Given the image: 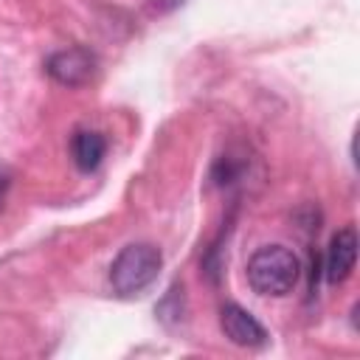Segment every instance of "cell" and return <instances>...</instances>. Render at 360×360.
Here are the masks:
<instances>
[{
  "instance_id": "1",
  "label": "cell",
  "mask_w": 360,
  "mask_h": 360,
  "mask_svg": "<svg viewBox=\"0 0 360 360\" xmlns=\"http://www.w3.org/2000/svg\"><path fill=\"white\" fill-rule=\"evenodd\" d=\"M298 276L301 262L284 245H264L248 259V284L259 295L281 298L298 284Z\"/></svg>"
},
{
  "instance_id": "2",
  "label": "cell",
  "mask_w": 360,
  "mask_h": 360,
  "mask_svg": "<svg viewBox=\"0 0 360 360\" xmlns=\"http://www.w3.org/2000/svg\"><path fill=\"white\" fill-rule=\"evenodd\" d=\"M160 264H163V256L155 245L149 242L127 245L110 267V284L118 295H138L158 278Z\"/></svg>"
},
{
  "instance_id": "3",
  "label": "cell",
  "mask_w": 360,
  "mask_h": 360,
  "mask_svg": "<svg viewBox=\"0 0 360 360\" xmlns=\"http://www.w3.org/2000/svg\"><path fill=\"white\" fill-rule=\"evenodd\" d=\"M45 70L51 73V79H56L65 87H82L96 73V56L84 48H65L48 56Z\"/></svg>"
},
{
  "instance_id": "4",
  "label": "cell",
  "mask_w": 360,
  "mask_h": 360,
  "mask_svg": "<svg viewBox=\"0 0 360 360\" xmlns=\"http://www.w3.org/2000/svg\"><path fill=\"white\" fill-rule=\"evenodd\" d=\"M219 326H222V335H225L233 346L256 349V346H264V343H267L264 326H262L248 309H242L239 304H225V307L219 309Z\"/></svg>"
},
{
  "instance_id": "5",
  "label": "cell",
  "mask_w": 360,
  "mask_h": 360,
  "mask_svg": "<svg viewBox=\"0 0 360 360\" xmlns=\"http://www.w3.org/2000/svg\"><path fill=\"white\" fill-rule=\"evenodd\" d=\"M357 262V233L354 228H343L332 236L329 250H326V278L332 284H340L352 276Z\"/></svg>"
},
{
  "instance_id": "6",
  "label": "cell",
  "mask_w": 360,
  "mask_h": 360,
  "mask_svg": "<svg viewBox=\"0 0 360 360\" xmlns=\"http://www.w3.org/2000/svg\"><path fill=\"white\" fill-rule=\"evenodd\" d=\"M104 152H107V141L98 135V132H76L73 138V160L82 172H93L101 160H104Z\"/></svg>"
},
{
  "instance_id": "7",
  "label": "cell",
  "mask_w": 360,
  "mask_h": 360,
  "mask_svg": "<svg viewBox=\"0 0 360 360\" xmlns=\"http://www.w3.org/2000/svg\"><path fill=\"white\" fill-rule=\"evenodd\" d=\"M8 186H11V172L6 166H0V205H3V200L8 194Z\"/></svg>"
}]
</instances>
